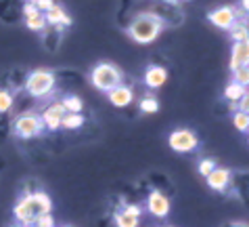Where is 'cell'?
Instances as JSON below:
<instances>
[{
  "label": "cell",
  "mask_w": 249,
  "mask_h": 227,
  "mask_svg": "<svg viewBox=\"0 0 249 227\" xmlns=\"http://www.w3.org/2000/svg\"><path fill=\"white\" fill-rule=\"evenodd\" d=\"M63 116H65V107H63V103H54V105H51L44 112V122H46V126L48 128H59L61 126V120H63Z\"/></svg>",
  "instance_id": "14"
},
{
  "label": "cell",
  "mask_w": 249,
  "mask_h": 227,
  "mask_svg": "<svg viewBox=\"0 0 249 227\" xmlns=\"http://www.w3.org/2000/svg\"><path fill=\"white\" fill-rule=\"evenodd\" d=\"M46 21H48V23H63V25H69V23H71V19L65 15V11L61 9V6L53 4V9L46 11Z\"/></svg>",
  "instance_id": "15"
},
{
  "label": "cell",
  "mask_w": 249,
  "mask_h": 227,
  "mask_svg": "<svg viewBox=\"0 0 249 227\" xmlns=\"http://www.w3.org/2000/svg\"><path fill=\"white\" fill-rule=\"evenodd\" d=\"M122 72H120V67H115L113 63H99L92 70L90 74V80H92V84L99 88V91H113L115 86H120L122 84Z\"/></svg>",
  "instance_id": "3"
},
{
  "label": "cell",
  "mask_w": 249,
  "mask_h": 227,
  "mask_svg": "<svg viewBox=\"0 0 249 227\" xmlns=\"http://www.w3.org/2000/svg\"><path fill=\"white\" fill-rule=\"evenodd\" d=\"M232 82H237L241 86H249V65L247 67H239L237 72H232Z\"/></svg>",
  "instance_id": "21"
},
{
  "label": "cell",
  "mask_w": 249,
  "mask_h": 227,
  "mask_svg": "<svg viewBox=\"0 0 249 227\" xmlns=\"http://www.w3.org/2000/svg\"><path fill=\"white\" fill-rule=\"evenodd\" d=\"M245 93H247V88L241 86V84H237V82H231V84L224 88V97H226L228 101H234V103H237L241 97H243Z\"/></svg>",
  "instance_id": "16"
},
{
  "label": "cell",
  "mask_w": 249,
  "mask_h": 227,
  "mask_svg": "<svg viewBox=\"0 0 249 227\" xmlns=\"http://www.w3.org/2000/svg\"><path fill=\"white\" fill-rule=\"evenodd\" d=\"M163 19L153 13H141L132 19V23L128 25V36L138 44H149L159 38V34L163 32Z\"/></svg>",
  "instance_id": "1"
},
{
  "label": "cell",
  "mask_w": 249,
  "mask_h": 227,
  "mask_svg": "<svg viewBox=\"0 0 249 227\" xmlns=\"http://www.w3.org/2000/svg\"><path fill=\"white\" fill-rule=\"evenodd\" d=\"M30 2H32V4H36V2H38V0H30Z\"/></svg>",
  "instance_id": "29"
},
{
  "label": "cell",
  "mask_w": 249,
  "mask_h": 227,
  "mask_svg": "<svg viewBox=\"0 0 249 227\" xmlns=\"http://www.w3.org/2000/svg\"><path fill=\"white\" fill-rule=\"evenodd\" d=\"M15 128H17V135L19 137H25V139H30V137L40 133V128H42V122H40L36 116H21V118L17 120Z\"/></svg>",
  "instance_id": "9"
},
{
  "label": "cell",
  "mask_w": 249,
  "mask_h": 227,
  "mask_svg": "<svg viewBox=\"0 0 249 227\" xmlns=\"http://www.w3.org/2000/svg\"><path fill=\"white\" fill-rule=\"evenodd\" d=\"M63 107L69 114H80L82 112V99L75 97V95H69V97L63 99Z\"/></svg>",
  "instance_id": "18"
},
{
  "label": "cell",
  "mask_w": 249,
  "mask_h": 227,
  "mask_svg": "<svg viewBox=\"0 0 249 227\" xmlns=\"http://www.w3.org/2000/svg\"><path fill=\"white\" fill-rule=\"evenodd\" d=\"M249 65V40L245 42H234L231 51V70L237 72L239 67Z\"/></svg>",
  "instance_id": "8"
},
{
  "label": "cell",
  "mask_w": 249,
  "mask_h": 227,
  "mask_svg": "<svg viewBox=\"0 0 249 227\" xmlns=\"http://www.w3.org/2000/svg\"><path fill=\"white\" fill-rule=\"evenodd\" d=\"M82 122H84V118H82L80 114H65L63 120H61V126H65V128H80Z\"/></svg>",
  "instance_id": "20"
},
{
  "label": "cell",
  "mask_w": 249,
  "mask_h": 227,
  "mask_svg": "<svg viewBox=\"0 0 249 227\" xmlns=\"http://www.w3.org/2000/svg\"><path fill=\"white\" fill-rule=\"evenodd\" d=\"M53 217H51V212L48 215H42V217H38L36 219V227H53Z\"/></svg>",
  "instance_id": "27"
},
{
  "label": "cell",
  "mask_w": 249,
  "mask_h": 227,
  "mask_svg": "<svg viewBox=\"0 0 249 227\" xmlns=\"http://www.w3.org/2000/svg\"><path fill=\"white\" fill-rule=\"evenodd\" d=\"M205 179H207V185H210L212 189L224 191V189L228 187V183H231V170H228V168H218V166H216Z\"/></svg>",
  "instance_id": "12"
},
{
  "label": "cell",
  "mask_w": 249,
  "mask_h": 227,
  "mask_svg": "<svg viewBox=\"0 0 249 227\" xmlns=\"http://www.w3.org/2000/svg\"><path fill=\"white\" fill-rule=\"evenodd\" d=\"M132 97H134L132 88L124 86V84L115 86L113 91H109V101H111L115 107H126V105H130V103H132Z\"/></svg>",
  "instance_id": "13"
},
{
  "label": "cell",
  "mask_w": 249,
  "mask_h": 227,
  "mask_svg": "<svg viewBox=\"0 0 249 227\" xmlns=\"http://www.w3.org/2000/svg\"><path fill=\"white\" fill-rule=\"evenodd\" d=\"M11 103H13L11 95L4 93V91H0V112H6V109L11 107Z\"/></svg>",
  "instance_id": "25"
},
{
  "label": "cell",
  "mask_w": 249,
  "mask_h": 227,
  "mask_svg": "<svg viewBox=\"0 0 249 227\" xmlns=\"http://www.w3.org/2000/svg\"><path fill=\"white\" fill-rule=\"evenodd\" d=\"M141 212H142L141 206L130 204L122 212H117V215H115V225L117 227H136L138 219H141Z\"/></svg>",
  "instance_id": "10"
},
{
  "label": "cell",
  "mask_w": 249,
  "mask_h": 227,
  "mask_svg": "<svg viewBox=\"0 0 249 227\" xmlns=\"http://www.w3.org/2000/svg\"><path fill=\"white\" fill-rule=\"evenodd\" d=\"M168 82V70L161 65H149L147 74H144V84L149 88H159Z\"/></svg>",
  "instance_id": "11"
},
{
  "label": "cell",
  "mask_w": 249,
  "mask_h": 227,
  "mask_svg": "<svg viewBox=\"0 0 249 227\" xmlns=\"http://www.w3.org/2000/svg\"><path fill=\"white\" fill-rule=\"evenodd\" d=\"M207 19H210L216 27H220V30H231V27L237 23V17H234L232 6H220V9L212 11L210 15H207Z\"/></svg>",
  "instance_id": "6"
},
{
  "label": "cell",
  "mask_w": 249,
  "mask_h": 227,
  "mask_svg": "<svg viewBox=\"0 0 249 227\" xmlns=\"http://www.w3.org/2000/svg\"><path fill=\"white\" fill-rule=\"evenodd\" d=\"M231 38L232 42H245V40H249V25H243V23H234L231 30Z\"/></svg>",
  "instance_id": "17"
},
{
  "label": "cell",
  "mask_w": 249,
  "mask_h": 227,
  "mask_svg": "<svg viewBox=\"0 0 249 227\" xmlns=\"http://www.w3.org/2000/svg\"><path fill=\"white\" fill-rule=\"evenodd\" d=\"M46 23V19L40 15V13H32V15H27V27H32V30H42Z\"/></svg>",
  "instance_id": "22"
},
{
  "label": "cell",
  "mask_w": 249,
  "mask_h": 227,
  "mask_svg": "<svg viewBox=\"0 0 249 227\" xmlns=\"http://www.w3.org/2000/svg\"><path fill=\"white\" fill-rule=\"evenodd\" d=\"M213 168H216V162H213V160H210V158H205V160H201V162H199V173H201L203 177H207V175H210Z\"/></svg>",
  "instance_id": "24"
},
{
  "label": "cell",
  "mask_w": 249,
  "mask_h": 227,
  "mask_svg": "<svg viewBox=\"0 0 249 227\" xmlns=\"http://www.w3.org/2000/svg\"><path fill=\"white\" fill-rule=\"evenodd\" d=\"M234 227H247V225H234Z\"/></svg>",
  "instance_id": "30"
},
{
  "label": "cell",
  "mask_w": 249,
  "mask_h": 227,
  "mask_svg": "<svg viewBox=\"0 0 249 227\" xmlns=\"http://www.w3.org/2000/svg\"><path fill=\"white\" fill-rule=\"evenodd\" d=\"M147 208L149 212L153 217H159V219H163V217H168L170 215V200H168V196H163L161 191H151L149 194V200H147Z\"/></svg>",
  "instance_id": "7"
},
{
  "label": "cell",
  "mask_w": 249,
  "mask_h": 227,
  "mask_svg": "<svg viewBox=\"0 0 249 227\" xmlns=\"http://www.w3.org/2000/svg\"><path fill=\"white\" fill-rule=\"evenodd\" d=\"M170 147L174 151H180V154H186V151H193L197 147V135L193 133V130H186V128H180V130H174V133L170 135Z\"/></svg>",
  "instance_id": "5"
},
{
  "label": "cell",
  "mask_w": 249,
  "mask_h": 227,
  "mask_svg": "<svg viewBox=\"0 0 249 227\" xmlns=\"http://www.w3.org/2000/svg\"><path fill=\"white\" fill-rule=\"evenodd\" d=\"M141 109H142L144 114H155L157 109H159V101L155 97H144L141 101Z\"/></svg>",
  "instance_id": "23"
},
{
  "label": "cell",
  "mask_w": 249,
  "mask_h": 227,
  "mask_svg": "<svg viewBox=\"0 0 249 227\" xmlns=\"http://www.w3.org/2000/svg\"><path fill=\"white\" fill-rule=\"evenodd\" d=\"M232 124L237 130L241 133H247L249 130V114H243V112H234L232 114Z\"/></svg>",
  "instance_id": "19"
},
{
  "label": "cell",
  "mask_w": 249,
  "mask_h": 227,
  "mask_svg": "<svg viewBox=\"0 0 249 227\" xmlns=\"http://www.w3.org/2000/svg\"><path fill=\"white\" fill-rule=\"evenodd\" d=\"M237 107H239V112H243V114H249V91L237 101Z\"/></svg>",
  "instance_id": "26"
},
{
  "label": "cell",
  "mask_w": 249,
  "mask_h": 227,
  "mask_svg": "<svg viewBox=\"0 0 249 227\" xmlns=\"http://www.w3.org/2000/svg\"><path fill=\"white\" fill-rule=\"evenodd\" d=\"M241 4H243V11L249 13V0H241Z\"/></svg>",
  "instance_id": "28"
},
{
  "label": "cell",
  "mask_w": 249,
  "mask_h": 227,
  "mask_svg": "<svg viewBox=\"0 0 249 227\" xmlns=\"http://www.w3.org/2000/svg\"><path fill=\"white\" fill-rule=\"evenodd\" d=\"M53 84H54V76L46 70H38L27 78V91L32 95H36V97H42V95L51 93Z\"/></svg>",
  "instance_id": "4"
},
{
  "label": "cell",
  "mask_w": 249,
  "mask_h": 227,
  "mask_svg": "<svg viewBox=\"0 0 249 227\" xmlns=\"http://www.w3.org/2000/svg\"><path fill=\"white\" fill-rule=\"evenodd\" d=\"M48 212H51V198L42 194V191L25 196L23 200L15 206V215L19 221H23V223H34L38 217L48 215Z\"/></svg>",
  "instance_id": "2"
}]
</instances>
